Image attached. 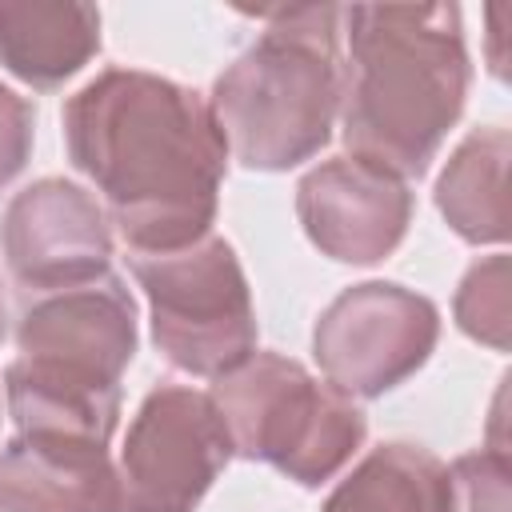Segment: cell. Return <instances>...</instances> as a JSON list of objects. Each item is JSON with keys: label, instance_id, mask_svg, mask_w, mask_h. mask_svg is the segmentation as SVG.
Masks as SVG:
<instances>
[{"label": "cell", "instance_id": "1", "mask_svg": "<svg viewBox=\"0 0 512 512\" xmlns=\"http://www.w3.org/2000/svg\"><path fill=\"white\" fill-rule=\"evenodd\" d=\"M68 160L100 192L132 252H176L212 232L228 144L208 100L144 68H104L60 112Z\"/></svg>", "mask_w": 512, "mask_h": 512}, {"label": "cell", "instance_id": "2", "mask_svg": "<svg viewBox=\"0 0 512 512\" xmlns=\"http://www.w3.org/2000/svg\"><path fill=\"white\" fill-rule=\"evenodd\" d=\"M340 128L348 156L420 180L460 120L472 64L456 4H352L340 12Z\"/></svg>", "mask_w": 512, "mask_h": 512}, {"label": "cell", "instance_id": "3", "mask_svg": "<svg viewBox=\"0 0 512 512\" xmlns=\"http://www.w3.org/2000/svg\"><path fill=\"white\" fill-rule=\"evenodd\" d=\"M340 12L332 4L260 12L264 32L216 76L208 108L236 164L288 172L332 140L340 116Z\"/></svg>", "mask_w": 512, "mask_h": 512}, {"label": "cell", "instance_id": "4", "mask_svg": "<svg viewBox=\"0 0 512 512\" xmlns=\"http://www.w3.org/2000/svg\"><path fill=\"white\" fill-rule=\"evenodd\" d=\"M208 396L224 416L232 456L272 464L300 488L332 480L368 436V416L352 396L280 352H252L216 376Z\"/></svg>", "mask_w": 512, "mask_h": 512}, {"label": "cell", "instance_id": "5", "mask_svg": "<svg viewBox=\"0 0 512 512\" xmlns=\"http://www.w3.org/2000/svg\"><path fill=\"white\" fill-rule=\"evenodd\" d=\"M148 296L152 344L188 376H224L256 352V308L236 248L204 236L176 252H128Z\"/></svg>", "mask_w": 512, "mask_h": 512}, {"label": "cell", "instance_id": "6", "mask_svg": "<svg viewBox=\"0 0 512 512\" xmlns=\"http://www.w3.org/2000/svg\"><path fill=\"white\" fill-rule=\"evenodd\" d=\"M232 460V440L208 392L152 388L120 448L116 512H192Z\"/></svg>", "mask_w": 512, "mask_h": 512}, {"label": "cell", "instance_id": "7", "mask_svg": "<svg viewBox=\"0 0 512 512\" xmlns=\"http://www.w3.org/2000/svg\"><path fill=\"white\" fill-rule=\"evenodd\" d=\"M440 340V308L392 280L344 288L312 328V356L332 388L376 400L416 376Z\"/></svg>", "mask_w": 512, "mask_h": 512}, {"label": "cell", "instance_id": "8", "mask_svg": "<svg viewBox=\"0 0 512 512\" xmlns=\"http://www.w3.org/2000/svg\"><path fill=\"white\" fill-rule=\"evenodd\" d=\"M0 248L12 280L28 292L88 284L112 264L108 212L76 180L44 176L8 200Z\"/></svg>", "mask_w": 512, "mask_h": 512}, {"label": "cell", "instance_id": "9", "mask_svg": "<svg viewBox=\"0 0 512 512\" xmlns=\"http://www.w3.org/2000/svg\"><path fill=\"white\" fill-rule=\"evenodd\" d=\"M16 348L36 368L120 388L136 356V300L112 272L76 288L40 292L16 320Z\"/></svg>", "mask_w": 512, "mask_h": 512}, {"label": "cell", "instance_id": "10", "mask_svg": "<svg viewBox=\"0 0 512 512\" xmlns=\"http://www.w3.org/2000/svg\"><path fill=\"white\" fill-rule=\"evenodd\" d=\"M296 216L308 240L340 264H380L412 224V188L360 156H332L296 184Z\"/></svg>", "mask_w": 512, "mask_h": 512}, {"label": "cell", "instance_id": "11", "mask_svg": "<svg viewBox=\"0 0 512 512\" xmlns=\"http://www.w3.org/2000/svg\"><path fill=\"white\" fill-rule=\"evenodd\" d=\"M116 504L108 444L16 432L0 448V512H116Z\"/></svg>", "mask_w": 512, "mask_h": 512}, {"label": "cell", "instance_id": "12", "mask_svg": "<svg viewBox=\"0 0 512 512\" xmlns=\"http://www.w3.org/2000/svg\"><path fill=\"white\" fill-rule=\"evenodd\" d=\"M100 52V8L80 0H0V68L36 92L72 80Z\"/></svg>", "mask_w": 512, "mask_h": 512}, {"label": "cell", "instance_id": "13", "mask_svg": "<svg viewBox=\"0 0 512 512\" xmlns=\"http://www.w3.org/2000/svg\"><path fill=\"white\" fill-rule=\"evenodd\" d=\"M508 156L512 136L500 124L472 128L436 176V208L468 244L508 240Z\"/></svg>", "mask_w": 512, "mask_h": 512}, {"label": "cell", "instance_id": "14", "mask_svg": "<svg viewBox=\"0 0 512 512\" xmlns=\"http://www.w3.org/2000/svg\"><path fill=\"white\" fill-rule=\"evenodd\" d=\"M4 396L16 432L44 436H80L108 444L120 424V388L72 380L28 360H12L4 368Z\"/></svg>", "mask_w": 512, "mask_h": 512}, {"label": "cell", "instance_id": "15", "mask_svg": "<svg viewBox=\"0 0 512 512\" xmlns=\"http://www.w3.org/2000/svg\"><path fill=\"white\" fill-rule=\"evenodd\" d=\"M320 512H452V476L436 452L388 440L332 488Z\"/></svg>", "mask_w": 512, "mask_h": 512}, {"label": "cell", "instance_id": "16", "mask_svg": "<svg viewBox=\"0 0 512 512\" xmlns=\"http://www.w3.org/2000/svg\"><path fill=\"white\" fill-rule=\"evenodd\" d=\"M452 312H456V324L464 336H472L496 352H508L512 284H508V256L504 252L484 256L464 272L456 300H452Z\"/></svg>", "mask_w": 512, "mask_h": 512}, {"label": "cell", "instance_id": "17", "mask_svg": "<svg viewBox=\"0 0 512 512\" xmlns=\"http://www.w3.org/2000/svg\"><path fill=\"white\" fill-rule=\"evenodd\" d=\"M452 512H508L512 508V468L504 448H476L452 468Z\"/></svg>", "mask_w": 512, "mask_h": 512}, {"label": "cell", "instance_id": "18", "mask_svg": "<svg viewBox=\"0 0 512 512\" xmlns=\"http://www.w3.org/2000/svg\"><path fill=\"white\" fill-rule=\"evenodd\" d=\"M32 140H36V112L32 104L12 92L8 84H0V188H8L28 156H32Z\"/></svg>", "mask_w": 512, "mask_h": 512}, {"label": "cell", "instance_id": "19", "mask_svg": "<svg viewBox=\"0 0 512 512\" xmlns=\"http://www.w3.org/2000/svg\"><path fill=\"white\" fill-rule=\"evenodd\" d=\"M8 336V304H4V292H0V344Z\"/></svg>", "mask_w": 512, "mask_h": 512}]
</instances>
